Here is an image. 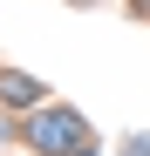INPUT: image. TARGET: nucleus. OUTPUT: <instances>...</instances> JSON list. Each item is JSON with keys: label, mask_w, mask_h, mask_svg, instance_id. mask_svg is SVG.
I'll list each match as a JSON object with an SVG mask.
<instances>
[{"label": "nucleus", "mask_w": 150, "mask_h": 156, "mask_svg": "<svg viewBox=\"0 0 150 156\" xmlns=\"http://www.w3.org/2000/svg\"><path fill=\"white\" fill-rule=\"evenodd\" d=\"M75 136H82V122H75L68 109H48V115L34 122V143H41V149H68Z\"/></svg>", "instance_id": "1"}]
</instances>
